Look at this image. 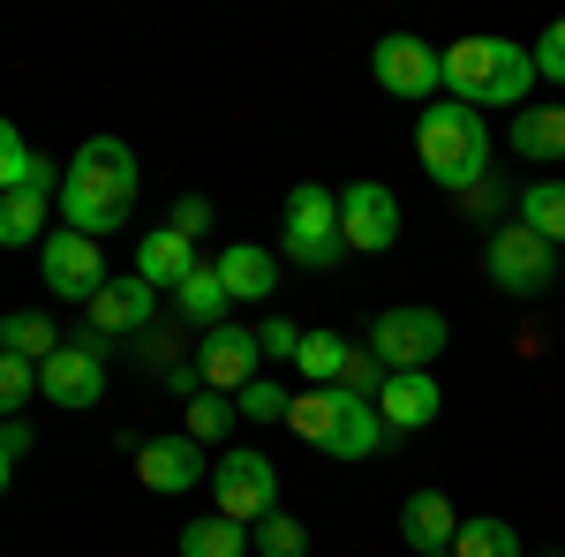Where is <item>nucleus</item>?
<instances>
[{
  "label": "nucleus",
  "instance_id": "obj_34",
  "mask_svg": "<svg viewBox=\"0 0 565 557\" xmlns=\"http://www.w3.org/2000/svg\"><path fill=\"white\" fill-rule=\"evenodd\" d=\"M340 392H354V399H377V392H385V362H377L370 346H354V362H348V377H340Z\"/></svg>",
  "mask_w": 565,
  "mask_h": 557
},
{
  "label": "nucleus",
  "instance_id": "obj_39",
  "mask_svg": "<svg viewBox=\"0 0 565 557\" xmlns=\"http://www.w3.org/2000/svg\"><path fill=\"white\" fill-rule=\"evenodd\" d=\"M423 557H452V550H423Z\"/></svg>",
  "mask_w": 565,
  "mask_h": 557
},
{
  "label": "nucleus",
  "instance_id": "obj_3",
  "mask_svg": "<svg viewBox=\"0 0 565 557\" xmlns=\"http://www.w3.org/2000/svg\"><path fill=\"white\" fill-rule=\"evenodd\" d=\"M415 159L430 167L437 189H476L490 167V121L460 98H430L415 121Z\"/></svg>",
  "mask_w": 565,
  "mask_h": 557
},
{
  "label": "nucleus",
  "instance_id": "obj_4",
  "mask_svg": "<svg viewBox=\"0 0 565 557\" xmlns=\"http://www.w3.org/2000/svg\"><path fill=\"white\" fill-rule=\"evenodd\" d=\"M287 429L309 437V444H324L332 460H370L377 444H385V415H377V399H354L340 385H309L295 407H287Z\"/></svg>",
  "mask_w": 565,
  "mask_h": 557
},
{
  "label": "nucleus",
  "instance_id": "obj_10",
  "mask_svg": "<svg viewBox=\"0 0 565 557\" xmlns=\"http://www.w3.org/2000/svg\"><path fill=\"white\" fill-rule=\"evenodd\" d=\"M39 392L53 399V407H68V415L98 407V399H106V340H68L61 354H45Z\"/></svg>",
  "mask_w": 565,
  "mask_h": 557
},
{
  "label": "nucleus",
  "instance_id": "obj_31",
  "mask_svg": "<svg viewBox=\"0 0 565 557\" xmlns=\"http://www.w3.org/2000/svg\"><path fill=\"white\" fill-rule=\"evenodd\" d=\"M39 392V362L23 354H0V422H23V399Z\"/></svg>",
  "mask_w": 565,
  "mask_h": 557
},
{
  "label": "nucleus",
  "instance_id": "obj_12",
  "mask_svg": "<svg viewBox=\"0 0 565 557\" xmlns=\"http://www.w3.org/2000/svg\"><path fill=\"white\" fill-rule=\"evenodd\" d=\"M340 242L362 249V257H385L399 242V196L385 181H348L340 189Z\"/></svg>",
  "mask_w": 565,
  "mask_h": 557
},
{
  "label": "nucleus",
  "instance_id": "obj_11",
  "mask_svg": "<svg viewBox=\"0 0 565 557\" xmlns=\"http://www.w3.org/2000/svg\"><path fill=\"white\" fill-rule=\"evenodd\" d=\"M39 279H45V294H61V301H90L98 287H106V249L90 242V234H45L39 242Z\"/></svg>",
  "mask_w": 565,
  "mask_h": 557
},
{
  "label": "nucleus",
  "instance_id": "obj_27",
  "mask_svg": "<svg viewBox=\"0 0 565 557\" xmlns=\"http://www.w3.org/2000/svg\"><path fill=\"white\" fill-rule=\"evenodd\" d=\"M452 557H521V535H513V519H460V535H452Z\"/></svg>",
  "mask_w": 565,
  "mask_h": 557
},
{
  "label": "nucleus",
  "instance_id": "obj_20",
  "mask_svg": "<svg viewBox=\"0 0 565 557\" xmlns=\"http://www.w3.org/2000/svg\"><path fill=\"white\" fill-rule=\"evenodd\" d=\"M505 143L521 151L527 167L565 159V106H521V114H513V129H505Z\"/></svg>",
  "mask_w": 565,
  "mask_h": 557
},
{
  "label": "nucleus",
  "instance_id": "obj_15",
  "mask_svg": "<svg viewBox=\"0 0 565 557\" xmlns=\"http://www.w3.org/2000/svg\"><path fill=\"white\" fill-rule=\"evenodd\" d=\"M377 415H385V429L415 437V429H430L437 415H445V392H437L430 369H392L385 392H377Z\"/></svg>",
  "mask_w": 565,
  "mask_h": 557
},
{
  "label": "nucleus",
  "instance_id": "obj_28",
  "mask_svg": "<svg viewBox=\"0 0 565 557\" xmlns=\"http://www.w3.org/2000/svg\"><path fill=\"white\" fill-rule=\"evenodd\" d=\"M45 212H53V196H0V249L45 242Z\"/></svg>",
  "mask_w": 565,
  "mask_h": 557
},
{
  "label": "nucleus",
  "instance_id": "obj_24",
  "mask_svg": "<svg viewBox=\"0 0 565 557\" xmlns=\"http://www.w3.org/2000/svg\"><path fill=\"white\" fill-rule=\"evenodd\" d=\"M181 557H249V527H234V519H218V513L189 519L181 527Z\"/></svg>",
  "mask_w": 565,
  "mask_h": 557
},
{
  "label": "nucleus",
  "instance_id": "obj_26",
  "mask_svg": "<svg viewBox=\"0 0 565 557\" xmlns=\"http://www.w3.org/2000/svg\"><path fill=\"white\" fill-rule=\"evenodd\" d=\"M234 422H242V415H234V399H226V392H196V399L181 407V437H189V444H218Z\"/></svg>",
  "mask_w": 565,
  "mask_h": 557
},
{
  "label": "nucleus",
  "instance_id": "obj_35",
  "mask_svg": "<svg viewBox=\"0 0 565 557\" xmlns=\"http://www.w3.org/2000/svg\"><path fill=\"white\" fill-rule=\"evenodd\" d=\"M527 53H535V76L565 84V15H558V23H551V31H543L535 45H527Z\"/></svg>",
  "mask_w": 565,
  "mask_h": 557
},
{
  "label": "nucleus",
  "instance_id": "obj_5",
  "mask_svg": "<svg viewBox=\"0 0 565 557\" xmlns=\"http://www.w3.org/2000/svg\"><path fill=\"white\" fill-rule=\"evenodd\" d=\"M279 242H287V257L309 264V271H324V264L348 257V242H340V189L295 181L287 204H279Z\"/></svg>",
  "mask_w": 565,
  "mask_h": 557
},
{
  "label": "nucleus",
  "instance_id": "obj_38",
  "mask_svg": "<svg viewBox=\"0 0 565 557\" xmlns=\"http://www.w3.org/2000/svg\"><path fill=\"white\" fill-rule=\"evenodd\" d=\"M8 474H15V468H8V460H0V497H8Z\"/></svg>",
  "mask_w": 565,
  "mask_h": 557
},
{
  "label": "nucleus",
  "instance_id": "obj_40",
  "mask_svg": "<svg viewBox=\"0 0 565 557\" xmlns=\"http://www.w3.org/2000/svg\"><path fill=\"white\" fill-rule=\"evenodd\" d=\"M558 557H565V550H558Z\"/></svg>",
  "mask_w": 565,
  "mask_h": 557
},
{
  "label": "nucleus",
  "instance_id": "obj_7",
  "mask_svg": "<svg viewBox=\"0 0 565 557\" xmlns=\"http://www.w3.org/2000/svg\"><path fill=\"white\" fill-rule=\"evenodd\" d=\"M212 513L234 519V527H257V519L279 513V468L264 452H218L212 468Z\"/></svg>",
  "mask_w": 565,
  "mask_h": 557
},
{
  "label": "nucleus",
  "instance_id": "obj_29",
  "mask_svg": "<svg viewBox=\"0 0 565 557\" xmlns=\"http://www.w3.org/2000/svg\"><path fill=\"white\" fill-rule=\"evenodd\" d=\"M287 407H295V392L279 385V377H249V385L234 392V415L242 422H287Z\"/></svg>",
  "mask_w": 565,
  "mask_h": 557
},
{
  "label": "nucleus",
  "instance_id": "obj_21",
  "mask_svg": "<svg viewBox=\"0 0 565 557\" xmlns=\"http://www.w3.org/2000/svg\"><path fill=\"white\" fill-rule=\"evenodd\" d=\"M226 309H234V301H226L218 264H196V271L174 287V317H181V324H196V332H218V324H226Z\"/></svg>",
  "mask_w": 565,
  "mask_h": 557
},
{
  "label": "nucleus",
  "instance_id": "obj_9",
  "mask_svg": "<svg viewBox=\"0 0 565 557\" xmlns=\"http://www.w3.org/2000/svg\"><path fill=\"white\" fill-rule=\"evenodd\" d=\"M370 354L392 369H430L437 354H445V309H423V301H407V309H385L377 324H370Z\"/></svg>",
  "mask_w": 565,
  "mask_h": 557
},
{
  "label": "nucleus",
  "instance_id": "obj_6",
  "mask_svg": "<svg viewBox=\"0 0 565 557\" xmlns=\"http://www.w3.org/2000/svg\"><path fill=\"white\" fill-rule=\"evenodd\" d=\"M482 271H490V287H505L513 301H543V294H551V279H558V249L513 218V226H498V234H490Z\"/></svg>",
  "mask_w": 565,
  "mask_h": 557
},
{
  "label": "nucleus",
  "instance_id": "obj_16",
  "mask_svg": "<svg viewBox=\"0 0 565 557\" xmlns=\"http://www.w3.org/2000/svg\"><path fill=\"white\" fill-rule=\"evenodd\" d=\"M151 309H159V294H151L136 271H129V279H106V287L84 301L90 340H121V332H143V324H151Z\"/></svg>",
  "mask_w": 565,
  "mask_h": 557
},
{
  "label": "nucleus",
  "instance_id": "obj_30",
  "mask_svg": "<svg viewBox=\"0 0 565 557\" xmlns=\"http://www.w3.org/2000/svg\"><path fill=\"white\" fill-rule=\"evenodd\" d=\"M249 550H264V557H309V527L295 513H271V519L249 527Z\"/></svg>",
  "mask_w": 565,
  "mask_h": 557
},
{
  "label": "nucleus",
  "instance_id": "obj_32",
  "mask_svg": "<svg viewBox=\"0 0 565 557\" xmlns=\"http://www.w3.org/2000/svg\"><path fill=\"white\" fill-rule=\"evenodd\" d=\"M23 173H31V143L15 136V121H0V196H23Z\"/></svg>",
  "mask_w": 565,
  "mask_h": 557
},
{
  "label": "nucleus",
  "instance_id": "obj_23",
  "mask_svg": "<svg viewBox=\"0 0 565 557\" xmlns=\"http://www.w3.org/2000/svg\"><path fill=\"white\" fill-rule=\"evenodd\" d=\"M348 362H354V340H340V332H302V354H295V369H302L317 392L340 385V377H348Z\"/></svg>",
  "mask_w": 565,
  "mask_h": 557
},
{
  "label": "nucleus",
  "instance_id": "obj_17",
  "mask_svg": "<svg viewBox=\"0 0 565 557\" xmlns=\"http://www.w3.org/2000/svg\"><path fill=\"white\" fill-rule=\"evenodd\" d=\"M189 271H196V242H181L174 226H151V234L136 242V279H143L151 294H174Z\"/></svg>",
  "mask_w": 565,
  "mask_h": 557
},
{
  "label": "nucleus",
  "instance_id": "obj_18",
  "mask_svg": "<svg viewBox=\"0 0 565 557\" xmlns=\"http://www.w3.org/2000/svg\"><path fill=\"white\" fill-rule=\"evenodd\" d=\"M452 535H460V513H452V497L445 490H415L407 505H399V543L423 557V550H452Z\"/></svg>",
  "mask_w": 565,
  "mask_h": 557
},
{
  "label": "nucleus",
  "instance_id": "obj_25",
  "mask_svg": "<svg viewBox=\"0 0 565 557\" xmlns=\"http://www.w3.org/2000/svg\"><path fill=\"white\" fill-rule=\"evenodd\" d=\"M521 226L527 234H543L551 249L565 242V181H527L521 189Z\"/></svg>",
  "mask_w": 565,
  "mask_h": 557
},
{
  "label": "nucleus",
  "instance_id": "obj_2",
  "mask_svg": "<svg viewBox=\"0 0 565 557\" xmlns=\"http://www.w3.org/2000/svg\"><path fill=\"white\" fill-rule=\"evenodd\" d=\"M445 90L460 106H476V114H490V106H513L521 114V98L535 90V53L513 45V39H490V31L452 39L445 45Z\"/></svg>",
  "mask_w": 565,
  "mask_h": 557
},
{
  "label": "nucleus",
  "instance_id": "obj_36",
  "mask_svg": "<svg viewBox=\"0 0 565 557\" xmlns=\"http://www.w3.org/2000/svg\"><path fill=\"white\" fill-rule=\"evenodd\" d=\"M167 226H174L181 242H204V234H212V204H204V196H174V218H167Z\"/></svg>",
  "mask_w": 565,
  "mask_h": 557
},
{
  "label": "nucleus",
  "instance_id": "obj_22",
  "mask_svg": "<svg viewBox=\"0 0 565 557\" xmlns=\"http://www.w3.org/2000/svg\"><path fill=\"white\" fill-rule=\"evenodd\" d=\"M61 324L45 317V309H15V317H0V354H23V362H45V354H61Z\"/></svg>",
  "mask_w": 565,
  "mask_h": 557
},
{
  "label": "nucleus",
  "instance_id": "obj_1",
  "mask_svg": "<svg viewBox=\"0 0 565 557\" xmlns=\"http://www.w3.org/2000/svg\"><path fill=\"white\" fill-rule=\"evenodd\" d=\"M53 212H61L68 234H90V242L121 234L136 218V151L121 136H84L76 159H68V173H61Z\"/></svg>",
  "mask_w": 565,
  "mask_h": 557
},
{
  "label": "nucleus",
  "instance_id": "obj_8",
  "mask_svg": "<svg viewBox=\"0 0 565 557\" xmlns=\"http://www.w3.org/2000/svg\"><path fill=\"white\" fill-rule=\"evenodd\" d=\"M370 76L385 98H415V106H430L437 90H445V53L430 39H415V31H385L377 53H370Z\"/></svg>",
  "mask_w": 565,
  "mask_h": 557
},
{
  "label": "nucleus",
  "instance_id": "obj_33",
  "mask_svg": "<svg viewBox=\"0 0 565 557\" xmlns=\"http://www.w3.org/2000/svg\"><path fill=\"white\" fill-rule=\"evenodd\" d=\"M257 346H264V362H295V354H302V324H295V317H264Z\"/></svg>",
  "mask_w": 565,
  "mask_h": 557
},
{
  "label": "nucleus",
  "instance_id": "obj_37",
  "mask_svg": "<svg viewBox=\"0 0 565 557\" xmlns=\"http://www.w3.org/2000/svg\"><path fill=\"white\" fill-rule=\"evenodd\" d=\"M23 452H31V422H0V460L15 468Z\"/></svg>",
  "mask_w": 565,
  "mask_h": 557
},
{
  "label": "nucleus",
  "instance_id": "obj_14",
  "mask_svg": "<svg viewBox=\"0 0 565 557\" xmlns=\"http://www.w3.org/2000/svg\"><path fill=\"white\" fill-rule=\"evenodd\" d=\"M136 482L143 490H159V497H181V490H196V482H212L204 474V444H189V437H143L136 444Z\"/></svg>",
  "mask_w": 565,
  "mask_h": 557
},
{
  "label": "nucleus",
  "instance_id": "obj_13",
  "mask_svg": "<svg viewBox=\"0 0 565 557\" xmlns=\"http://www.w3.org/2000/svg\"><path fill=\"white\" fill-rule=\"evenodd\" d=\"M196 377H204V392H226V399L249 385V377H264L257 332H242V324H218V332H204V346H196Z\"/></svg>",
  "mask_w": 565,
  "mask_h": 557
},
{
  "label": "nucleus",
  "instance_id": "obj_19",
  "mask_svg": "<svg viewBox=\"0 0 565 557\" xmlns=\"http://www.w3.org/2000/svg\"><path fill=\"white\" fill-rule=\"evenodd\" d=\"M212 264H218V279H226V301H271V287H279V264L257 242H226Z\"/></svg>",
  "mask_w": 565,
  "mask_h": 557
}]
</instances>
